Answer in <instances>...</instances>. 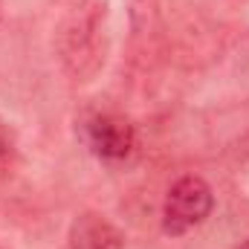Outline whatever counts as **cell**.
<instances>
[{
    "label": "cell",
    "mask_w": 249,
    "mask_h": 249,
    "mask_svg": "<svg viewBox=\"0 0 249 249\" xmlns=\"http://www.w3.org/2000/svg\"><path fill=\"white\" fill-rule=\"evenodd\" d=\"M107 53V3L78 0L55 26V55L72 81H87L105 67Z\"/></svg>",
    "instance_id": "1"
},
{
    "label": "cell",
    "mask_w": 249,
    "mask_h": 249,
    "mask_svg": "<svg viewBox=\"0 0 249 249\" xmlns=\"http://www.w3.org/2000/svg\"><path fill=\"white\" fill-rule=\"evenodd\" d=\"M212 209H214L212 186L197 174H186L177 183H171L162 200V232L171 238H183L191 229L206 223Z\"/></svg>",
    "instance_id": "2"
},
{
    "label": "cell",
    "mask_w": 249,
    "mask_h": 249,
    "mask_svg": "<svg viewBox=\"0 0 249 249\" xmlns=\"http://www.w3.org/2000/svg\"><path fill=\"white\" fill-rule=\"evenodd\" d=\"M81 133L102 162H124L136 151V127L119 113H93L84 119Z\"/></svg>",
    "instance_id": "3"
},
{
    "label": "cell",
    "mask_w": 249,
    "mask_h": 249,
    "mask_svg": "<svg viewBox=\"0 0 249 249\" xmlns=\"http://www.w3.org/2000/svg\"><path fill=\"white\" fill-rule=\"evenodd\" d=\"M67 249H124V235L107 214L81 212L70 223Z\"/></svg>",
    "instance_id": "4"
},
{
    "label": "cell",
    "mask_w": 249,
    "mask_h": 249,
    "mask_svg": "<svg viewBox=\"0 0 249 249\" xmlns=\"http://www.w3.org/2000/svg\"><path fill=\"white\" fill-rule=\"evenodd\" d=\"M6 151V136H3V127H0V154Z\"/></svg>",
    "instance_id": "5"
},
{
    "label": "cell",
    "mask_w": 249,
    "mask_h": 249,
    "mask_svg": "<svg viewBox=\"0 0 249 249\" xmlns=\"http://www.w3.org/2000/svg\"><path fill=\"white\" fill-rule=\"evenodd\" d=\"M238 249H249V238H247V241H244V244H241Z\"/></svg>",
    "instance_id": "6"
},
{
    "label": "cell",
    "mask_w": 249,
    "mask_h": 249,
    "mask_svg": "<svg viewBox=\"0 0 249 249\" xmlns=\"http://www.w3.org/2000/svg\"><path fill=\"white\" fill-rule=\"evenodd\" d=\"M0 249H6V247H0Z\"/></svg>",
    "instance_id": "7"
}]
</instances>
